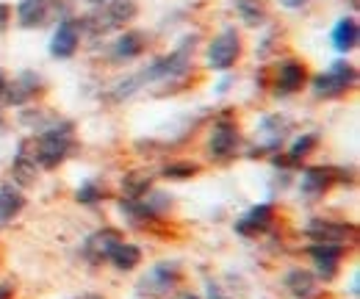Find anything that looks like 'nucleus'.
<instances>
[{
    "mask_svg": "<svg viewBox=\"0 0 360 299\" xmlns=\"http://www.w3.org/2000/svg\"><path fill=\"white\" fill-rule=\"evenodd\" d=\"M72 133H75L72 122L53 120L50 125H45L39 133L31 136V150H34L39 170H56L58 164H64L72 155V150H75Z\"/></svg>",
    "mask_w": 360,
    "mask_h": 299,
    "instance_id": "obj_1",
    "label": "nucleus"
},
{
    "mask_svg": "<svg viewBox=\"0 0 360 299\" xmlns=\"http://www.w3.org/2000/svg\"><path fill=\"white\" fill-rule=\"evenodd\" d=\"M191 53H194V44H188V39H186L178 50H172V53H167V56L155 58L144 72H139L136 78L125 81V84H120V91H117L114 97H117V100H120V97H131L136 89H139V86H144V84L186 78V75H188V70H191Z\"/></svg>",
    "mask_w": 360,
    "mask_h": 299,
    "instance_id": "obj_2",
    "label": "nucleus"
},
{
    "mask_svg": "<svg viewBox=\"0 0 360 299\" xmlns=\"http://www.w3.org/2000/svg\"><path fill=\"white\" fill-rule=\"evenodd\" d=\"M358 84V70L349 61H333L324 72H319L314 78V94L321 100H333L347 94L352 86Z\"/></svg>",
    "mask_w": 360,
    "mask_h": 299,
    "instance_id": "obj_3",
    "label": "nucleus"
},
{
    "mask_svg": "<svg viewBox=\"0 0 360 299\" xmlns=\"http://www.w3.org/2000/svg\"><path fill=\"white\" fill-rule=\"evenodd\" d=\"M136 17V3L134 0H100L97 8L91 11V17L86 20L94 34H105L111 28H122L125 23H131Z\"/></svg>",
    "mask_w": 360,
    "mask_h": 299,
    "instance_id": "obj_4",
    "label": "nucleus"
},
{
    "mask_svg": "<svg viewBox=\"0 0 360 299\" xmlns=\"http://www.w3.org/2000/svg\"><path fill=\"white\" fill-rule=\"evenodd\" d=\"M241 58V37L236 28H225L222 34H217L208 50H205V64L214 70V72H227L236 61Z\"/></svg>",
    "mask_w": 360,
    "mask_h": 299,
    "instance_id": "obj_5",
    "label": "nucleus"
},
{
    "mask_svg": "<svg viewBox=\"0 0 360 299\" xmlns=\"http://www.w3.org/2000/svg\"><path fill=\"white\" fill-rule=\"evenodd\" d=\"M180 283V269L178 263H155L139 283V291L147 297H164L172 294Z\"/></svg>",
    "mask_w": 360,
    "mask_h": 299,
    "instance_id": "obj_6",
    "label": "nucleus"
},
{
    "mask_svg": "<svg viewBox=\"0 0 360 299\" xmlns=\"http://www.w3.org/2000/svg\"><path fill=\"white\" fill-rule=\"evenodd\" d=\"M344 253H347L344 244H321V241H314V247L308 250V255H311V260H314L316 266L314 272L316 277L324 280V283H330L338 274V269H341Z\"/></svg>",
    "mask_w": 360,
    "mask_h": 299,
    "instance_id": "obj_7",
    "label": "nucleus"
},
{
    "mask_svg": "<svg viewBox=\"0 0 360 299\" xmlns=\"http://www.w3.org/2000/svg\"><path fill=\"white\" fill-rule=\"evenodd\" d=\"M78 44H81V23L64 17V20L56 25V31H53L50 56H53V58H72V56L78 53Z\"/></svg>",
    "mask_w": 360,
    "mask_h": 299,
    "instance_id": "obj_8",
    "label": "nucleus"
},
{
    "mask_svg": "<svg viewBox=\"0 0 360 299\" xmlns=\"http://www.w3.org/2000/svg\"><path fill=\"white\" fill-rule=\"evenodd\" d=\"M120 241H125V236H122L120 230H114V227H103V230L91 233L89 238L84 241V257L89 260L91 266H100V263H105V260L111 257L114 247H117Z\"/></svg>",
    "mask_w": 360,
    "mask_h": 299,
    "instance_id": "obj_9",
    "label": "nucleus"
},
{
    "mask_svg": "<svg viewBox=\"0 0 360 299\" xmlns=\"http://www.w3.org/2000/svg\"><path fill=\"white\" fill-rule=\"evenodd\" d=\"M305 236L321 244H347L355 236V227L344 222H333V219H311L305 224Z\"/></svg>",
    "mask_w": 360,
    "mask_h": 299,
    "instance_id": "obj_10",
    "label": "nucleus"
},
{
    "mask_svg": "<svg viewBox=\"0 0 360 299\" xmlns=\"http://www.w3.org/2000/svg\"><path fill=\"white\" fill-rule=\"evenodd\" d=\"M238 125L233 120H219L208 133V153L211 158H230L238 147Z\"/></svg>",
    "mask_w": 360,
    "mask_h": 299,
    "instance_id": "obj_11",
    "label": "nucleus"
},
{
    "mask_svg": "<svg viewBox=\"0 0 360 299\" xmlns=\"http://www.w3.org/2000/svg\"><path fill=\"white\" fill-rule=\"evenodd\" d=\"M305 81H308V70L297 58H283L277 64V70H274V89H277V94H294V91H300L305 86Z\"/></svg>",
    "mask_w": 360,
    "mask_h": 299,
    "instance_id": "obj_12",
    "label": "nucleus"
},
{
    "mask_svg": "<svg viewBox=\"0 0 360 299\" xmlns=\"http://www.w3.org/2000/svg\"><path fill=\"white\" fill-rule=\"evenodd\" d=\"M42 78L37 72H20L11 84H6V103L8 106H25L31 103L37 94H42Z\"/></svg>",
    "mask_w": 360,
    "mask_h": 299,
    "instance_id": "obj_13",
    "label": "nucleus"
},
{
    "mask_svg": "<svg viewBox=\"0 0 360 299\" xmlns=\"http://www.w3.org/2000/svg\"><path fill=\"white\" fill-rule=\"evenodd\" d=\"M271 224H274V208L269 203H261V205H252L247 214L236 222V233L247 236V238H255V236L266 233Z\"/></svg>",
    "mask_w": 360,
    "mask_h": 299,
    "instance_id": "obj_14",
    "label": "nucleus"
},
{
    "mask_svg": "<svg viewBox=\"0 0 360 299\" xmlns=\"http://www.w3.org/2000/svg\"><path fill=\"white\" fill-rule=\"evenodd\" d=\"M11 174H14V183L22 189V186H34L37 183V174H39V164L34 158V150H31V139L20 141L17 147V155H14V164H11Z\"/></svg>",
    "mask_w": 360,
    "mask_h": 299,
    "instance_id": "obj_15",
    "label": "nucleus"
},
{
    "mask_svg": "<svg viewBox=\"0 0 360 299\" xmlns=\"http://www.w3.org/2000/svg\"><path fill=\"white\" fill-rule=\"evenodd\" d=\"M53 6L50 0H20L17 3V25L20 28H42L50 23Z\"/></svg>",
    "mask_w": 360,
    "mask_h": 299,
    "instance_id": "obj_16",
    "label": "nucleus"
},
{
    "mask_svg": "<svg viewBox=\"0 0 360 299\" xmlns=\"http://www.w3.org/2000/svg\"><path fill=\"white\" fill-rule=\"evenodd\" d=\"M285 288L297 299H319L321 297V280L311 269H294L285 274Z\"/></svg>",
    "mask_w": 360,
    "mask_h": 299,
    "instance_id": "obj_17",
    "label": "nucleus"
},
{
    "mask_svg": "<svg viewBox=\"0 0 360 299\" xmlns=\"http://www.w3.org/2000/svg\"><path fill=\"white\" fill-rule=\"evenodd\" d=\"M335 174H338V172L330 170V167H311V170L302 172L300 191H302L305 197H321V194L335 183Z\"/></svg>",
    "mask_w": 360,
    "mask_h": 299,
    "instance_id": "obj_18",
    "label": "nucleus"
},
{
    "mask_svg": "<svg viewBox=\"0 0 360 299\" xmlns=\"http://www.w3.org/2000/svg\"><path fill=\"white\" fill-rule=\"evenodd\" d=\"M25 208V194L17 183H3L0 186V227H6L14 216L22 214Z\"/></svg>",
    "mask_w": 360,
    "mask_h": 299,
    "instance_id": "obj_19",
    "label": "nucleus"
},
{
    "mask_svg": "<svg viewBox=\"0 0 360 299\" xmlns=\"http://www.w3.org/2000/svg\"><path fill=\"white\" fill-rule=\"evenodd\" d=\"M233 8L238 14V20L250 28H261L269 23V6L266 0H233Z\"/></svg>",
    "mask_w": 360,
    "mask_h": 299,
    "instance_id": "obj_20",
    "label": "nucleus"
},
{
    "mask_svg": "<svg viewBox=\"0 0 360 299\" xmlns=\"http://www.w3.org/2000/svg\"><path fill=\"white\" fill-rule=\"evenodd\" d=\"M358 42H360L358 20H355V17H341V20L335 23V28H333V44H335V50L349 53V50L358 47Z\"/></svg>",
    "mask_w": 360,
    "mask_h": 299,
    "instance_id": "obj_21",
    "label": "nucleus"
},
{
    "mask_svg": "<svg viewBox=\"0 0 360 299\" xmlns=\"http://www.w3.org/2000/svg\"><path fill=\"white\" fill-rule=\"evenodd\" d=\"M144 50H147V34H141V31H125L117 39V44H114V58L131 61V58H139Z\"/></svg>",
    "mask_w": 360,
    "mask_h": 299,
    "instance_id": "obj_22",
    "label": "nucleus"
},
{
    "mask_svg": "<svg viewBox=\"0 0 360 299\" xmlns=\"http://www.w3.org/2000/svg\"><path fill=\"white\" fill-rule=\"evenodd\" d=\"M150 186H153L150 172H144V170L128 172V174L122 177V200H136V197L147 194Z\"/></svg>",
    "mask_w": 360,
    "mask_h": 299,
    "instance_id": "obj_23",
    "label": "nucleus"
},
{
    "mask_svg": "<svg viewBox=\"0 0 360 299\" xmlns=\"http://www.w3.org/2000/svg\"><path fill=\"white\" fill-rule=\"evenodd\" d=\"M120 272H134L136 266L141 263V250L136 247V244H128V241H120L117 247H114V253L108 257Z\"/></svg>",
    "mask_w": 360,
    "mask_h": 299,
    "instance_id": "obj_24",
    "label": "nucleus"
},
{
    "mask_svg": "<svg viewBox=\"0 0 360 299\" xmlns=\"http://www.w3.org/2000/svg\"><path fill=\"white\" fill-rule=\"evenodd\" d=\"M261 130H264V136H266V150H277V147L283 144V139H285V120H280V117H266V120L261 122Z\"/></svg>",
    "mask_w": 360,
    "mask_h": 299,
    "instance_id": "obj_25",
    "label": "nucleus"
},
{
    "mask_svg": "<svg viewBox=\"0 0 360 299\" xmlns=\"http://www.w3.org/2000/svg\"><path fill=\"white\" fill-rule=\"evenodd\" d=\"M103 197H105V186H103V183H97V180H86V183H81V189L75 191V200H78V203H84V205H97Z\"/></svg>",
    "mask_w": 360,
    "mask_h": 299,
    "instance_id": "obj_26",
    "label": "nucleus"
},
{
    "mask_svg": "<svg viewBox=\"0 0 360 299\" xmlns=\"http://www.w3.org/2000/svg\"><path fill=\"white\" fill-rule=\"evenodd\" d=\"M316 144H319V139L311 136V133H302L294 144H291V150H288V164H300L311 150H314Z\"/></svg>",
    "mask_w": 360,
    "mask_h": 299,
    "instance_id": "obj_27",
    "label": "nucleus"
},
{
    "mask_svg": "<svg viewBox=\"0 0 360 299\" xmlns=\"http://www.w3.org/2000/svg\"><path fill=\"white\" fill-rule=\"evenodd\" d=\"M194 174H200V167L191 164V161H175V164L164 167V177L167 180H188Z\"/></svg>",
    "mask_w": 360,
    "mask_h": 299,
    "instance_id": "obj_28",
    "label": "nucleus"
},
{
    "mask_svg": "<svg viewBox=\"0 0 360 299\" xmlns=\"http://www.w3.org/2000/svg\"><path fill=\"white\" fill-rule=\"evenodd\" d=\"M8 25H11V6L0 3V37L8 31Z\"/></svg>",
    "mask_w": 360,
    "mask_h": 299,
    "instance_id": "obj_29",
    "label": "nucleus"
},
{
    "mask_svg": "<svg viewBox=\"0 0 360 299\" xmlns=\"http://www.w3.org/2000/svg\"><path fill=\"white\" fill-rule=\"evenodd\" d=\"M0 299H14V283L11 280H3L0 283Z\"/></svg>",
    "mask_w": 360,
    "mask_h": 299,
    "instance_id": "obj_30",
    "label": "nucleus"
},
{
    "mask_svg": "<svg viewBox=\"0 0 360 299\" xmlns=\"http://www.w3.org/2000/svg\"><path fill=\"white\" fill-rule=\"evenodd\" d=\"M208 299H230V297H227V294L219 288V286H217V283H208Z\"/></svg>",
    "mask_w": 360,
    "mask_h": 299,
    "instance_id": "obj_31",
    "label": "nucleus"
},
{
    "mask_svg": "<svg viewBox=\"0 0 360 299\" xmlns=\"http://www.w3.org/2000/svg\"><path fill=\"white\" fill-rule=\"evenodd\" d=\"M311 0H280V6H285V8H305Z\"/></svg>",
    "mask_w": 360,
    "mask_h": 299,
    "instance_id": "obj_32",
    "label": "nucleus"
},
{
    "mask_svg": "<svg viewBox=\"0 0 360 299\" xmlns=\"http://www.w3.org/2000/svg\"><path fill=\"white\" fill-rule=\"evenodd\" d=\"M6 97V78H3V72H0V100Z\"/></svg>",
    "mask_w": 360,
    "mask_h": 299,
    "instance_id": "obj_33",
    "label": "nucleus"
},
{
    "mask_svg": "<svg viewBox=\"0 0 360 299\" xmlns=\"http://www.w3.org/2000/svg\"><path fill=\"white\" fill-rule=\"evenodd\" d=\"M175 299H200L197 294H191V291H183V294H178Z\"/></svg>",
    "mask_w": 360,
    "mask_h": 299,
    "instance_id": "obj_34",
    "label": "nucleus"
},
{
    "mask_svg": "<svg viewBox=\"0 0 360 299\" xmlns=\"http://www.w3.org/2000/svg\"><path fill=\"white\" fill-rule=\"evenodd\" d=\"M78 299H103V297H97V294H81Z\"/></svg>",
    "mask_w": 360,
    "mask_h": 299,
    "instance_id": "obj_35",
    "label": "nucleus"
}]
</instances>
